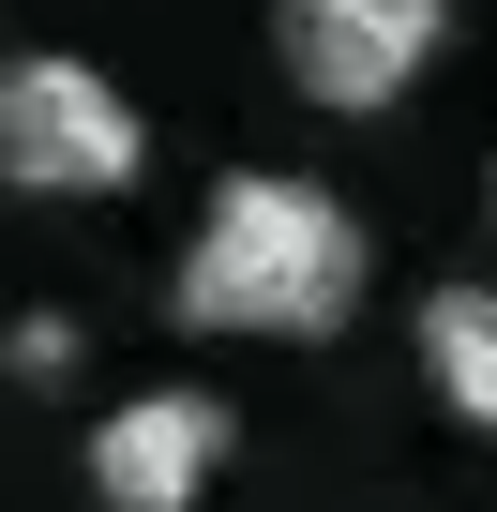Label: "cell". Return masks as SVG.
Here are the masks:
<instances>
[{"mask_svg":"<svg viewBox=\"0 0 497 512\" xmlns=\"http://www.w3.org/2000/svg\"><path fill=\"white\" fill-rule=\"evenodd\" d=\"M362 272H377V241H362L347 196H317L287 166H241V181H211V211L181 241V332H272V347H302V332L362 317Z\"/></svg>","mask_w":497,"mask_h":512,"instance_id":"obj_1","label":"cell"},{"mask_svg":"<svg viewBox=\"0 0 497 512\" xmlns=\"http://www.w3.org/2000/svg\"><path fill=\"white\" fill-rule=\"evenodd\" d=\"M151 166V121L91 61H0V196H121Z\"/></svg>","mask_w":497,"mask_h":512,"instance_id":"obj_2","label":"cell"},{"mask_svg":"<svg viewBox=\"0 0 497 512\" xmlns=\"http://www.w3.org/2000/svg\"><path fill=\"white\" fill-rule=\"evenodd\" d=\"M272 46H287V91H302V106L377 121V106H407V76L437 61V0H272Z\"/></svg>","mask_w":497,"mask_h":512,"instance_id":"obj_3","label":"cell"},{"mask_svg":"<svg viewBox=\"0 0 497 512\" xmlns=\"http://www.w3.org/2000/svg\"><path fill=\"white\" fill-rule=\"evenodd\" d=\"M226 437H241V422H226L211 392H181V377H166V392H121V407L91 422V452H76V467H91V512H196L211 467H226Z\"/></svg>","mask_w":497,"mask_h":512,"instance_id":"obj_4","label":"cell"},{"mask_svg":"<svg viewBox=\"0 0 497 512\" xmlns=\"http://www.w3.org/2000/svg\"><path fill=\"white\" fill-rule=\"evenodd\" d=\"M422 377L467 437H497V287H437L422 302Z\"/></svg>","mask_w":497,"mask_h":512,"instance_id":"obj_5","label":"cell"},{"mask_svg":"<svg viewBox=\"0 0 497 512\" xmlns=\"http://www.w3.org/2000/svg\"><path fill=\"white\" fill-rule=\"evenodd\" d=\"M0 362H16L31 392H61V377H76V317H16V332H0Z\"/></svg>","mask_w":497,"mask_h":512,"instance_id":"obj_6","label":"cell"},{"mask_svg":"<svg viewBox=\"0 0 497 512\" xmlns=\"http://www.w3.org/2000/svg\"><path fill=\"white\" fill-rule=\"evenodd\" d=\"M482 211H497V196H482Z\"/></svg>","mask_w":497,"mask_h":512,"instance_id":"obj_7","label":"cell"}]
</instances>
